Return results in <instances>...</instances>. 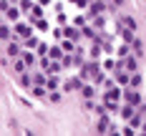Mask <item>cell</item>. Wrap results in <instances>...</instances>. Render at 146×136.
I'll use <instances>...</instances> for the list:
<instances>
[{
	"instance_id": "13",
	"label": "cell",
	"mask_w": 146,
	"mask_h": 136,
	"mask_svg": "<svg viewBox=\"0 0 146 136\" xmlns=\"http://www.w3.org/2000/svg\"><path fill=\"white\" fill-rule=\"evenodd\" d=\"M30 93L35 98H45L48 96V86H30Z\"/></svg>"
},
{
	"instance_id": "22",
	"label": "cell",
	"mask_w": 146,
	"mask_h": 136,
	"mask_svg": "<svg viewBox=\"0 0 146 136\" xmlns=\"http://www.w3.org/2000/svg\"><path fill=\"white\" fill-rule=\"evenodd\" d=\"M45 86H48V91H56L58 88V78L53 73H48V81H45Z\"/></svg>"
},
{
	"instance_id": "24",
	"label": "cell",
	"mask_w": 146,
	"mask_h": 136,
	"mask_svg": "<svg viewBox=\"0 0 146 136\" xmlns=\"http://www.w3.org/2000/svg\"><path fill=\"white\" fill-rule=\"evenodd\" d=\"M60 98H63V96L58 93V88H56V91H48V101H50V103H60Z\"/></svg>"
},
{
	"instance_id": "16",
	"label": "cell",
	"mask_w": 146,
	"mask_h": 136,
	"mask_svg": "<svg viewBox=\"0 0 146 136\" xmlns=\"http://www.w3.org/2000/svg\"><path fill=\"white\" fill-rule=\"evenodd\" d=\"M96 129H98L101 134H106V131H111V123H108V116H106V113H103L101 119H98V126H96Z\"/></svg>"
},
{
	"instance_id": "8",
	"label": "cell",
	"mask_w": 146,
	"mask_h": 136,
	"mask_svg": "<svg viewBox=\"0 0 146 136\" xmlns=\"http://www.w3.org/2000/svg\"><path fill=\"white\" fill-rule=\"evenodd\" d=\"M8 56L10 58H18V56H23V50H20V45H18V40H8Z\"/></svg>"
},
{
	"instance_id": "15",
	"label": "cell",
	"mask_w": 146,
	"mask_h": 136,
	"mask_svg": "<svg viewBox=\"0 0 146 136\" xmlns=\"http://www.w3.org/2000/svg\"><path fill=\"white\" fill-rule=\"evenodd\" d=\"M63 35H66V38H73V40H78V38L83 35V30H78V28H63Z\"/></svg>"
},
{
	"instance_id": "1",
	"label": "cell",
	"mask_w": 146,
	"mask_h": 136,
	"mask_svg": "<svg viewBox=\"0 0 146 136\" xmlns=\"http://www.w3.org/2000/svg\"><path fill=\"white\" fill-rule=\"evenodd\" d=\"M121 98H123V91H118V88H108L103 93V103H106V108H111V111L118 108V101Z\"/></svg>"
},
{
	"instance_id": "36",
	"label": "cell",
	"mask_w": 146,
	"mask_h": 136,
	"mask_svg": "<svg viewBox=\"0 0 146 136\" xmlns=\"http://www.w3.org/2000/svg\"><path fill=\"white\" fill-rule=\"evenodd\" d=\"M118 63H113V60H106V63H103V68H106V71H111V68H116Z\"/></svg>"
},
{
	"instance_id": "26",
	"label": "cell",
	"mask_w": 146,
	"mask_h": 136,
	"mask_svg": "<svg viewBox=\"0 0 146 136\" xmlns=\"http://www.w3.org/2000/svg\"><path fill=\"white\" fill-rule=\"evenodd\" d=\"M81 93H83V98H93V96H96V88H93V86H83Z\"/></svg>"
},
{
	"instance_id": "18",
	"label": "cell",
	"mask_w": 146,
	"mask_h": 136,
	"mask_svg": "<svg viewBox=\"0 0 146 136\" xmlns=\"http://www.w3.org/2000/svg\"><path fill=\"white\" fill-rule=\"evenodd\" d=\"M63 68H66V66H63V60H53V63H50V68H48V73L58 76L60 71H63Z\"/></svg>"
},
{
	"instance_id": "35",
	"label": "cell",
	"mask_w": 146,
	"mask_h": 136,
	"mask_svg": "<svg viewBox=\"0 0 146 136\" xmlns=\"http://www.w3.org/2000/svg\"><path fill=\"white\" fill-rule=\"evenodd\" d=\"M88 18V15H86ZM86 18H83V15H81V18H76V25H78V28H83V25H86Z\"/></svg>"
},
{
	"instance_id": "29",
	"label": "cell",
	"mask_w": 146,
	"mask_h": 136,
	"mask_svg": "<svg viewBox=\"0 0 146 136\" xmlns=\"http://www.w3.org/2000/svg\"><path fill=\"white\" fill-rule=\"evenodd\" d=\"M93 83H96V86H103V83H106V73H103V71H98V73L93 76Z\"/></svg>"
},
{
	"instance_id": "19",
	"label": "cell",
	"mask_w": 146,
	"mask_h": 136,
	"mask_svg": "<svg viewBox=\"0 0 146 136\" xmlns=\"http://www.w3.org/2000/svg\"><path fill=\"white\" fill-rule=\"evenodd\" d=\"M121 25H126V28L136 30V20H133L131 15H121Z\"/></svg>"
},
{
	"instance_id": "4",
	"label": "cell",
	"mask_w": 146,
	"mask_h": 136,
	"mask_svg": "<svg viewBox=\"0 0 146 136\" xmlns=\"http://www.w3.org/2000/svg\"><path fill=\"white\" fill-rule=\"evenodd\" d=\"M81 88H83V78H81V76L68 78V81L63 83V91H81Z\"/></svg>"
},
{
	"instance_id": "38",
	"label": "cell",
	"mask_w": 146,
	"mask_h": 136,
	"mask_svg": "<svg viewBox=\"0 0 146 136\" xmlns=\"http://www.w3.org/2000/svg\"><path fill=\"white\" fill-rule=\"evenodd\" d=\"M111 5H113V8H121V5H123V0H111Z\"/></svg>"
},
{
	"instance_id": "6",
	"label": "cell",
	"mask_w": 146,
	"mask_h": 136,
	"mask_svg": "<svg viewBox=\"0 0 146 136\" xmlns=\"http://www.w3.org/2000/svg\"><path fill=\"white\" fill-rule=\"evenodd\" d=\"M136 58H139L136 53H129V56L123 58V68H126V71H131V73H133V71L139 68V60H136Z\"/></svg>"
},
{
	"instance_id": "30",
	"label": "cell",
	"mask_w": 146,
	"mask_h": 136,
	"mask_svg": "<svg viewBox=\"0 0 146 136\" xmlns=\"http://www.w3.org/2000/svg\"><path fill=\"white\" fill-rule=\"evenodd\" d=\"M23 60H25L28 66H33V63H35V56L30 53V48H28V50H23Z\"/></svg>"
},
{
	"instance_id": "12",
	"label": "cell",
	"mask_w": 146,
	"mask_h": 136,
	"mask_svg": "<svg viewBox=\"0 0 146 136\" xmlns=\"http://www.w3.org/2000/svg\"><path fill=\"white\" fill-rule=\"evenodd\" d=\"M20 8H8L5 10V20H10V23H18V18H20Z\"/></svg>"
},
{
	"instance_id": "28",
	"label": "cell",
	"mask_w": 146,
	"mask_h": 136,
	"mask_svg": "<svg viewBox=\"0 0 146 136\" xmlns=\"http://www.w3.org/2000/svg\"><path fill=\"white\" fill-rule=\"evenodd\" d=\"M23 43H25V48H30V50H33V48H38V38H33V35H30V38H25V40H23Z\"/></svg>"
},
{
	"instance_id": "31",
	"label": "cell",
	"mask_w": 146,
	"mask_h": 136,
	"mask_svg": "<svg viewBox=\"0 0 146 136\" xmlns=\"http://www.w3.org/2000/svg\"><path fill=\"white\" fill-rule=\"evenodd\" d=\"M60 45H63V50H66V53H71L73 48H76V45H73V38H66V40H63Z\"/></svg>"
},
{
	"instance_id": "17",
	"label": "cell",
	"mask_w": 146,
	"mask_h": 136,
	"mask_svg": "<svg viewBox=\"0 0 146 136\" xmlns=\"http://www.w3.org/2000/svg\"><path fill=\"white\" fill-rule=\"evenodd\" d=\"M45 81H48V71L45 73H33V86H45Z\"/></svg>"
},
{
	"instance_id": "5",
	"label": "cell",
	"mask_w": 146,
	"mask_h": 136,
	"mask_svg": "<svg viewBox=\"0 0 146 136\" xmlns=\"http://www.w3.org/2000/svg\"><path fill=\"white\" fill-rule=\"evenodd\" d=\"M13 30H15V35H18V38H23V40L33 35V30H30L28 23H15V28H13Z\"/></svg>"
},
{
	"instance_id": "20",
	"label": "cell",
	"mask_w": 146,
	"mask_h": 136,
	"mask_svg": "<svg viewBox=\"0 0 146 136\" xmlns=\"http://www.w3.org/2000/svg\"><path fill=\"white\" fill-rule=\"evenodd\" d=\"M131 50L136 53V56H144V43H141L139 38H133V43H131Z\"/></svg>"
},
{
	"instance_id": "11",
	"label": "cell",
	"mask_w": 146,
	"mask_h": 136,
	"mask_svg": "<svg viewBox=\"0 0 146 136\" xmlns=\"http://www.w3.org/2000/svg\"><path fill=\"white\" fill-rule=\"evenodd\" d=\"M129 126H133V129H141V126H144V113H141V111H136L131 119H129Z\"/></svg>"
},
{
	"instance_id": "32",
	"label": "cell",
	"mask_w": 146,
	"mask_h": 136,
	"mask_svg": "<svg viewBox=\"0 0 146 136\" xmlns=\"http://www.w3.org/2000/svg\"><path fill=\"white\" fill-rule=\"evenodd\" d=\"M20 10H23V13L33 10V3H30V0H20Z\"/></svg>"
},
{
	"instance_id": "21",
	"label": "cell",
	"mask_w": 146,
	"mask_h": 136,
	"mask_svg": "<svg viewBox=\"0 0 146 136\" xmlns=\"http://www.w3.org/2000/svg\"><path fill=\"white\" fill-rule=\"evenodd\" d=\"M93 28L96 30H101V28H106V15H96V18H93Z\"/></svg>"
},
{
	"instance_id": "2",
	"label": "cell",
	"mask_w": 146,
	"mask_h": 136,
	"mask_svg": "<svg viewBox=\"0 0 146 136\" xmlns=\"http://www.w3.org/2000/svg\"><path fill=\"white\" fill-rule=\"evenodd\" d=\"M123 101H126V103H131V106H136V108L144 103V98H141L139 88H133V86H126V88H123Z\"/></svg>"
},
{
	"instance_id": "37",
	"label": "cell",
	"mask_w": 146,
	"mask_h": 136,
	"mask_svg": "<svg viewBox=\"0 0 146 136\" xmlns=\"http://www.w3.org/2000/svg\"><path fill=\"white\" fill-rule=\"evenodd\" d=\"M76 3H78L81 8H88V5H91V0H76Z\"/></svg>"
},
{
	"instance_id": "9",
	"label": "cell",
	"mask_w": 146,
	"mask_h": 136,
	"mask_svg": "<svg viewBox=\"0 0 146 136\" xmlns=\"http://www.w3.org/2000/svg\"><path fill=\"white\" fill-rule=\"evenodd\" d=\"M118 35H121V40H123V43H133V30H131V28L121 25V28H118Z\"/></svg>"
},
{
	"instance_id": "25",
	"label": "cell",
	"mask_w": 146,
	"mask_h": 136,
	"mask_svg": "<svg viewBox=\"0 0 146 136\" xmlns=\"http://www.w3.org/2000/svg\"><path fill=\"white\" fill-rule=\"evenodd\" d=\"M141 83H144V78H141V76L136 73V71H133V73H131V83H129V86H133V88H139Z\"/></svg>"
},
{
	"instance_id": "27",
	"label": "cell",
	"mask_w": 146,
	"mask_h": 136,
	"mask_svg": "<svg viewBox=\"0 0 146 136\" xmlns=\"http://www.w3.org/2000/svg\"><path fill=\"white\" fill-rule=\"evenodd\" d=\"M20 83H23L25 88H28V86H33V76H28V71H25V73H20Z\"/></svg>"
},
{
	"instance_id": "7",
	"label": "cell",
	"mask_w": 146,
	"mask_h": 136,
	"mask_svg": "<svg viewBox=\"0 0 146 136\" xmlns=\"http://www.w3.org/2000/svg\"><path fill=\"white\" fill-rule=\"evenodd\" d=\"M133 113H136V106H131V103H123V106H118V116H121V119H131Z\"/></svg>"
},
{
	"instance_id": "3",
	"label": "cell",
	"mask_w": 146,
	"mask_h": 136,
	"mask_svg": "<svg viewBox=\"0 0 146 136\" xmlns=\"http://www.w3.org/2000/svg\"><path fill=\"white\" fill-rule=\"evenodd\" d=\"M101 13H106V3L103 0H91V5H88V18H96V15H101Z\"/></svg>"
},
{
	"instance_id": "10",
	"label": "cell",
	"mask_w": 146,
	"mask_h": 136,
	"mask_svg": "<svg viewBox=\"0 0 146 136\" xmlns=\"http://www.w3.org/2000/svg\"><path fill=\"white\" fill-rule=\"evenodd\" d=\"M48 56L53 60H63V56H66V50H63V45H53L50 50H48Z\"/></svg>"
},
{
	"instance_id": "23",
	"label": "cell",
	"mask_w": 146,
	"mask_h": 136,
	"mask_svg": "<svg viewBox=\"0 0 146 136\" xmlns=\"http://www.w3.org/2000/svg\"><path fill=\"white\" fill-rule=\"evenodd\" d=\"M38 63H40V68H43V71H48V68H50V63H53V58H50V56H40Z\"/></svg>"
},
{
	"instance_id": "34",
	"label": "cell",
	"mask_w": 146,
	"mask_h": 136,
	"mask_svg": "<svg viewBox=\"0 0 146 136\" xmlns=\"http://www.w3.org/2000/svg\"><path fill=\"white\" fill-rule=\"evenodd\" d=\"M35 25H38V30H43V33L48 30V23H45L43 18H38V20H35Z\"/></svg>"
},
{
	"instance_id": "14",
	"label": "cell",
	"mask_w": 146,
	"mask_h": 136,
	"mask_svg": "<svg viewBox=\"0 0 146 136\" xmlns=\"http://www.w3.org/2000/svg\"><path fill=\"white\" fill-rule=\"evenodd\" d=\"M13 35H15V30H10L8 25H3V28H0V40H3V43L13 40Z\"/></svg>"
},
{
	"instance_id": "33",
	"label": "cell",
	"mask_w": 146,
	"mask_h": 136,
	"mask_svg": "<svg viewBox=\"0 0 146 136\" xmlns=\"http://www.w3.org/2000/svg\"><path fill=\"white\" fill-rule=\"evenodd\" d=\"M35 50H38V56H48V50H50V48H48L45 43H40L38 48H35Z\"/></svg>"
}]
</instances>
